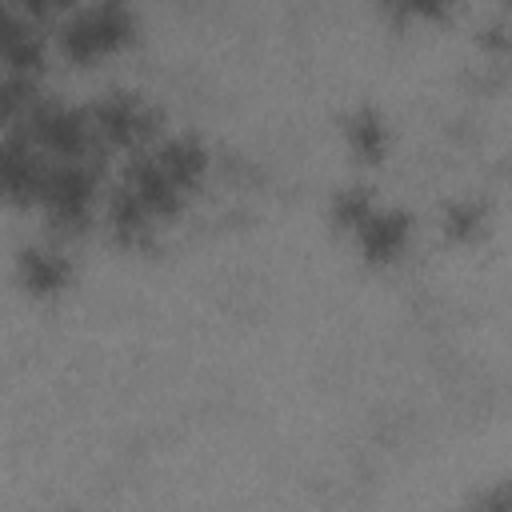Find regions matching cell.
Instances as JSON below:
<instances>
[{
  "mask_svg": "<svg viewBox=\"0 0 512 512\" xmlns=\"http://www.w3.org/2000/svg\"><path fill=\"white\" fill-rule=\"evenodd\" d=\"M376 200H372V192L364 188V184H344L336 196H332V220L344 228V232H352L356 224H360V216L372 208Z\"/></svg>",
  "mask_w": 512,
  "mask_h": 512,
  "instance_id": "9",
  "label": "cell"
},
{
  "mask_svg": "<svg viewBox=\"0 0 512 512\" xmlns=\"http://www.w3.org/2000/svg\"><path fill=\"white\" fill-rule=\"evenodd\" d=\"M352 236L368 260H396L408 248L412 220H408V212H400L392 204H372L360 216V224L352 228Z\"/></svg>",
  "mask_w": 512,
  "mask_h": 512,
  "instance_id": "6",
  "label": "cell"
},
{
  "mask_svg": "<svg viewBox=\"0 0 512 512\" xmlns=\"http://www.w3.org/2000/svg\"><path fill=\"white\" fill-rule=\"evenodd\" d=\"M16 272H20V284H24L28 292L52 296V292H60V288L68 284L72 264H68V256H64L60 248L28 244V248H20V256H16Z\"/></svg>",
  "mask_w": 512,
  "mask_h": 512,
  "instance_id": "7",
  "label": "cell"
},
{
  "mask_svg": "<svg viewBox=\"0 0 512 512\" xmlns=\"http://www.w3.org/2000/svg\"><path fill=\"white\" fill-rule=\"evenodd\" d=\"M480 220H484V208L476 200H452L444 208V232H452V236H472L480 228Z\"/></svg>",
  "mask_w": 512,
  "mask_h": 512,
  "instance_id": "10",
  "label": "cell"
},
{
  "mask_svg": "<svg viewBox=\"0 0 512 512\" xmlns=\"http://www.w3.org/2000/svg\"><path fill=\"white\" fill-rule=\"evenodd\" d=\"M68 4H76V0H20V8H24L28 16H48V12H60V8H68Z\"/></svg>",
  "mask_w": 512,
  "mask_h": 512,
  "instance_id": "12",
  "label": "cell"
},
{
  "mask_svg": "<svg viewBox=\"0 0 512 512\" xmlns=\"http://www.w3.org/2000/svg\"><path fill=\"white\" fill-rule=\"evenodd\" d=\"M392 12H400V16H424V20H436V16H444L448 12V4L452 0H384Z\"/></svg>",
  "mask_w": 512,
  "mask_h": 512,
  "instance_id": "11",
  "label": "cell"
},
{
  "mask_svg": "<svg viewBox=\"0 0 512 512\" xmlns=\"http://www.w3.org/2000/svg\"><path fill=\"white\" fill-rule=\"evenodd\" d=\"M24 132L36 140V148H44L56 160L92 156V148H96V132H92L88 112L60 104V100H32L24 112Z\"/></svg>",
  "mask_w": 512,
  "mask_h": 512,
  "instance_id": "3",
  "label": "cell"
},
{
  "mask_svg": "<svg viewBox=\"0 0 512 512\" xmlns=\"http://www.w3.org/2000/svg\"><path fill=\"white\" fill-rule=\"evenodd\" d=\"M96 148H140L156 136V108L136 92H104L88 108Z\"/></svg>",
  "mask_w": 512,
  "mask_h": 512,
  "instance_id": "4",
  "label": "cell"
},
{
  "mask_svg": "<svg viewBox=\"0 0 512 512\" xmlns=\"http://www.w3.org/2000/svg\"><path fill=\"white\" fill-rule=\"evenodd\" d=\"M44 172H48V152L36 148L28 132H12L0 140V196L36 200Z\"/></svg>",
  "mask_w": 512,
  "mask_h": 512,
  "instance_id": "5",
  "label": "cell"
},
{
  "mask_svg": "<svg viewBox=\"0 0 512 512\" xmlns=\"http://www.w3.org/2000/svg\"><path fill=\"white\" fill-rule=\"evenodd\" d=\"M136 32V12L128 0H96L72 12L60 28V48L72 60H96L124 48Z\"/></svg>",
  "mask_w": 512,
  "mask_h": 512,
  "instance_id": "1",
  "label": "cell"
},
{
  "mask_svg": "<svg viewBox=\"0 0 512 512\" xmlns=\"http://www.w3.org/2000/svg\"><path fill=\"white\" fill-rule=\"evenodd\" d=\"M344 132H348V144L356 156L364 160H380L384 148H388V124L376 108H356L348 120H344Z\"/></svg>",
  "mask_w": 512,
  "mask_h": 512,
  "instance_id": "8",
  "label": "cell"
},
{
  "mask_svg": "<svg viewBox=\"0 0 512 512\" xmlns=\"http://www.w3.org/2000/svg\"><path fill=\"white\" fill-rule=\"evenodd\" d=\"M36 204L48 212L52 224L80 228L92 216V204H96V168L88 164V156L48 160L44 184L36 192Z\"/></svg>",
  "mask_w": 512,
  "mask_h": 512,
  "instance_id": "2",
  "label": "cell"
}]
</instances>
